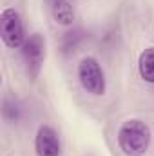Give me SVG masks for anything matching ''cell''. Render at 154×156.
I'll use <instances>...</instances> for the list:
<instances>
[{
    "instance_id": "cell-6",
    "label": "cell",
    "mask_w": 154,
    "mask_h": 156,
    "mask_svg": "<svg viewBox=\"0 0 154 156\" xmlns=\"http://www.w3.org/2000/svg\"><path fill=\"white\" fill-rule=\"evenodd\" d=\"M53 20L58 26L71 27L76 18V7L73 0H45Z\"/></svg>"
},
{
    "instance_id": "cell-4",
    "label": "cell",
    "mask_w": 154,
    "mask_h": 156,
    "mask_svg": "<svg viewBox=\"0 0 154 156\" xmlns=\"http://www.w3.org/2000/svg\"><path fill=\"white\" fill-rule=\"evenodd\" d=\"M20 53L24 58L27 76L31 80H37L45 60V38L40 33H31L24 42V45L20 47Z\"/></svg>"
},
{
    "instance_id": "cell-8",
    "label": "cell",
    "mask_w": 154,
    "mask_h": 156,
    "mask_svg": "<svg viewBox=\"0 0 154 156\" xmlns=\"http://www.w3.org/2000/svg\"><path fill=\"white\" fill-rule=\"evenodd\" d=\"M138 75L145 83L154 85V47H147L138 56Z\"/></svg>"
},
{
    "instance_id": "cell-7",
    "label": "cell",
    "mask_w": 154,
    "mask_h": 156,
    "mask_svg": "<svg viewBox=\"0 0 154 156\" xmlns=\"http://www.w3.org/2000/svg\"><path fill=\"white\" fill-rule=\"evenodd\" d=\"M0 113H2V120L9 125H16L22 116H24V105L18 100L16 94L5 93L2 96V104H0Z\"/></svg>"
},
{
    "instance_id": "cell-1",
    "label": "cell",
    "mask_w": 154,
    "mask_h": 156,
    "mask_svg": "<svg viewBox=\"0 0 154 156\" xmlns=\"http://www.w3.org/2000/svg\"><path fill=\"white\" fill-rule=\"evenodd\" d=\"M116 142L125 156H145L152 142V131L145 122L138 118H129L120 125L116 133Z\"/></svg>"
},
{
    "instance_id": "cell-3",
    "label": "cell",
    "mask_w": 154,
    "mask_h": 156,
    "mask_svg": "<svg viewBox=\"0 0 154 156\" xmlns=\"http://www.w3.org/2000/svg\"><path fill=\"white\" fill-rule=\"evenodd\" d=\"M0 38L11 49H20L27 40L22 15L15 7H5L0 13Z\"/></svg>"
},
{
    "instance_id": "cell-2",
    "label": "cell",
    "mask_w": 154,
    "mask_h": 156,
    "mask_svg": "<svg viewBox=\"0 0 154 156\" xmlns=\"http://www.w3.org/2000/svg\"><path fill=\"white\" fill-rule=\"evenodd\" d=\"M76 76L82 89L93 96H103L107 91V78L102 64L94 56H85L76 67Z\"/></svg>"
},
{
    "instance_id": "cell-9",
    "label": "cell",
    "mask_w": 154,
    "mask_h": 156,
    "mask_svg": "<svg viewBox=\"0 0 154 156\" xmlns=\"http://www.w3.org/2000/svg\"><path fill=\"white\" fill-rule=\"evenodd\" d=\"M85 38H87V33H85V29H83V27H73V29L65 31V33L62 35V40H60L62 51H64L65 55H69V53L76 51L78 47L83 44V40H85Z\"/></svg>"
},
{
    "instance_id": "cell-5",
    "label": "cell",
    "mask_w": 154,
    "mask_h": 156,
    "mask_svg": "<svg viewBox=\"0 0 154 156\" xmlns=\"http://www.w3.org/2000/svg\"><path fill=\"white\" fill-rule=\"evenodd\" d=\"M35 153L37 156H60L62 154V142L54 127L49 123L40 125L35 136Z\"/></svg>"
}]
</instances>
